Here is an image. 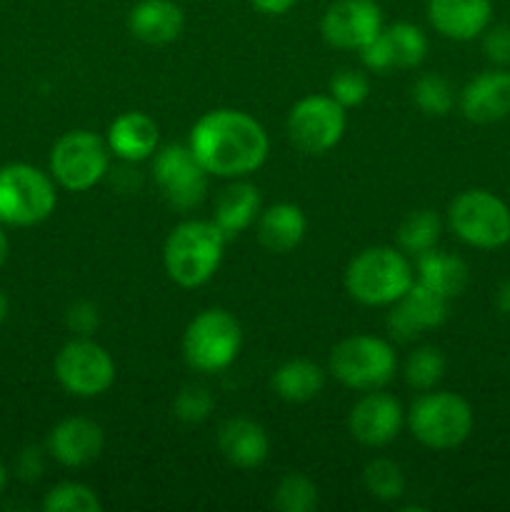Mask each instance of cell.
Returning a JSON list of instances; mask_svg holds the SVG:
<instances>
[{
	"label": "cell",
	"instance_id": "obj_30",
	"mask_svg": "<svg viewBox=\"0 0 510 512\" xmlns=\"http://www.w3.org/2000/svg\"><path fill=\"white\" fill-rule=\"evenodd\" d=\"M273 505L280 512H313L318 508V485L303 473H288L273 490Z\"/></svg>",
	"mask_w": 510,
	"mask_h": 512
},
{
	"label": "cell",
	"instance_id": "obj_33",
	"mask_svg": "<svg viewBox=\"0 0 510 512\" xmlns=\"http://www.w3.org/2000/svg\"><path fill=\"white\" fill-rule=\"evenodd\" d=\"M215 398L203 385H185L173 400V415L183 423H203L213 413Z\"/></svg>",
	"mask_w": 510,
	"mask_h": 512
},
{
	"label": "cell",
	"instance_id": "obj_23",
	"mask_svg": "<svg viewBox=\"0 0 510 512\" xmlns=\"http://www.w3.org/2000/svg\"><path fill=\"white\" fill-rule=\"evenodd\" d=\"M308 230L305 213L295 203H275L270 208L260 210L255 220V233L258 243L270 253H290L298 248Z\"/></svg>",
	"mask_w": 510,
	"mask_h": 512
},
{
	"label": "cell",
	"instance_id": "obj_25",
	"mask_svg": "<svg viewBox=\"0 0 510 512\" xmlns=\"http://www.w3.org/2000/svg\"><path fill=\"white\" fill-rule=\"evenodd\" d=\"M260 215V190L243 178H235L215 200L213 223L225 233V238L245 233Z\"/></svg>",
	"mask_w": 510,
	"mask_h": 512
},
{
	"label": "cell",
	"instance_id": "obj_19",
	"mask_svg": "<svg viewBox=\"0 0 510 512\" xmlns=\"http://www.w3.org/2000/svg\"><path fill=\"white\" fill-rule=\"evenodd\" d=\"M428 23L443 38L468 43L493 23L490 0H428Z\"/></svg>",
	"mask_w": 510,
	"mask_h": 512
},
{
	"label": "cell",
	"instance_id": "obj_26",
	"mask_svg": "<svg viewBox=\"0 0 510 512\" xmlns=\"http://www.w3.org/2000/svg\"><path fill=\"white\" fill-rule=\"evenodd\" d=\"M270 388L285 403H308L323 393L325 373L313 360L293 358L275 370Z\"/></svg>",
	"mask_w": 510,
	"mask_h": 512
},
{
	"label": "cell",
	"instance_id": "obj_31",
	"mask_svg": "<svg viewBox=\"0 0 510 512\" xmlns=\"http://www.w3.org/2000/svg\"><path fill=\"white\" fill-rule=\"evenodd\" d=\"M413 103L418 105L420 113L430 115V118H443V115H448L453 110L455 90L443 75L425 73L415 80Z\"/></svg>",
	"mask_w": 510,
	"mask_h": 512
},
{
	"label": "cell",
	"instance_id": "obj_29",
	"mask_svg": "<svg viewBox=\"0 0 510 512\" xmlns=\"http://www.w3.org/2000/svg\"><path fill=\"white\" fill-rule=\"evenodd\" d=\"M363 485L370 493V498L380 503H393L405 493V475L395 460L375 458L365 465Z\"/></svg>",
	"mask_w": 510,
	"mask_h": 512
},
{
	"label": "cell",
	"instance_id": "obj_37",
	"mask_svg": "<svg viewBox=\"0 0 510 512\" xmlns=\"http://www.w3.org/2000/svg\"><path fill=\"white\" fill-rule=\"evenodd\" d=\"M43 470H45L43 450L35 448V445H28V448L20 450L18 460H15V473H18L20 480H25V483H35V480H40Z\"/></svg>",
	"mask_w": 510,
	"mask_h": 512
},
{
	"label": "cell",
	"instance_id": "obj_12",
	"mask_svg": "<svg viewBox=\"0 0 510 512\" xmlns=\"http://www.w3.org/2000/svg\"><path fill=\"white\" fill-rule=\"evenodd\" d=\"M345 125V108L330 95H308L298 100L285 120L290 143L305 155H323L333 150L343 140Z\"/></svg>",
	"mask_w": 510,
	"mask_h": 512
},
{
	"label": "cell",
	"instance_id": "obj_36",
	"mask_svg": "<svg viewBox=\"0 0 510 512\" xmlns=\"http://www.w3.org/2000/svg\"><path fill=\"white\" fill-rule=\"evenodd\" d=\"M65 320H68V328L73 330L75 335L90 338V335L95 333V328L100 325V313L93 303H88V300H78V303H73L68 308Z\"/></svg>",
	"mask_w": 510,
	"mask_h": 512
},
{
	"label": "cell",
	"instance_id": "obj_9",
	"mask_svg": "<svg viewBox=\"0 0 510 512\" xmlns=\"http://www.w3.org/2000/svg\"><path fill=\"white\" fill-rule=\"evenodd\" d=\"M48 165L55 185L70 193H85L108 175L110 148L90 130H70L53 145Z\"/></svg>",
	"mask_w": 510,
	"mask_h": 512
},
{
	"label": "cell",
	"instance_id": "obj_20",
	"mask_svg": "<svg viewBox=\"0 0 510 512\" xmlns=\"http://www.w3.org/2000/svg\"><path fill=\"white\" fill-rule=\"evenodd\" d=\"M105 143L123 163H143L160 148V128L143 110H128L110 123Z\"/></svg>",
	"mask_w": 510,
	"mask_h": 512
},
{
	"label": "cell",
	"instance_id": "obj_32",
	"mask_svg": "<svg viewBox=\"0 0 510 512\" xmlns=\"http://www.w3.org/2000/svg\"><path fill=\"white\" fill-rule=\"evenodd\" d=\"M45 512H100L103 503H100L98 493L83 483H58L45 493L43 498Z\"/></svg>",
	"mask_w": 510,
	"mask_h": 512
},
{
	"label": "cell",
	"instance_id": "obj_4",
	"mask_svg": "<svg viewBox=\"0 0 510 512\" xmlns=\"http://www.w3.org/2000/svg\"><path fill=\"white\" fill-rule=\"evenodd\" d=\"M405 425L420 445L430 450L460 448L475 425L468 400L450 390H425L405 413Z\"/></svg>",
	"mask_w": 510,
	"mask_h": 512
},
{
	"label": "cell",
	"instance_id": "obj_40",
	"mask_svg": "<svg viewBox=\"0 0 510 512\" xmlns=\"http://www.w3.org/2000/svg\"><path fill=\"white\" fill-rule=\"evenodd\" d=\"M8 253H10V240L8 235H5L3 225H0V268H3L5 260H8Z\"/></svg>",
	"mask_w": 510,
	"mask_h": 512
},
{
	"label": "cell",
	"instance_id": "obj_22",
	"mask_svg": "<svg viewBox=\"0 0 510 512\" xmlns=\"http://www.w3.org/2000/svg\"><path fill=\"white\" fill-rule=\"evenodd\" d=\"M183 28L185 13L173 0H140L128 13V30L140 43H173L180 38Z\"/></svg>",
	"mask_w": 510,
	"mask_h": 512
},
{
	"label": "cell",
	"instance_id": "obj_14",
	"mask_svg": "<svg viewBox=\"0 0 510 512\" xmlns=\"http://www.w3.org/2000/svg\"><path fill=\"white\" fill-rule=\"evenodd\" d=\"M428 55V35L413 23L383 25L378 35L360 50L363 65L373 73L418 68Z\"/></svg>",
	"mask_w": 510,
	"mask_h": 512
},
{
	"label": "cell",
	"instance_id": "obj_24",
	"mask_svg": "<svg viewBox=\"0 0 510 512\" xmlns=\"http://www.w3.org/2000/svg\"><path fill=\"white\" fill-rule=\"evenodd\" d=\"M415 280L433 293L443 295L445 300H453L468 288L470 270L460 255L433 248L415 258Z\"/></svg>",
	"mask_w": 510,
	"mask_h": 512
},
{
	"label": "cell",
	"instance_id": "obj_28",
	"mask_svg": "<svg viewBox=\"0 0 510 512\" xmlns=\"http://www.w3.org/2000/svg\"><path fill=\"white\" fill-rule=\"evenodd\" d=\"M405 383L418 393L433 390L445 375V355L433 345H420L405 360Z\"/></svg>",
	"mask_w": 510,
	"mask_h": 512
},
{
	"label": "cell",
	"instance_id": "obj_38",
	"mask_svg": "<svg viewBox=\"0 0 510 512\" xmlns=\"http://www.w3.org/2000/svg\"><path fill=\"white\" fill-rule=\"evenodd\" d=\"M250 5L263 15H285L298 5V0H250Z\"/></svg>",
	"mask_w": 510,
	"mask_h": 512
},
{
	"label": "cell",
	"instance_id": "obj_1",
	"mask_svg": "<svg viewBox=\"0 0 510 512\" xmlns=\"http://www.w3.org/2000/svg\"><path fill=\"white\" fill-rule=\"evenodd\" d=\"M188 145L205 173L215 178H248L268 160L270 140L263 125L245 110L218 108L195 120Z\"/></svg>",
	"mask_w": 510,
	"mask_h": 512
},
{
	"label": "cell",
	"instance_id": "obj_21",
	"mask_svg": "<svg viewBox=\"0 0 510 512\" xmlns=\"http://www.w3.org/2000/svg\"><path fill=\"white\" fill-rule=\"evenodd\" d=\"M218 450L233 468L253 470L268 460L270 440L255 420L230 418L218 430Z\"/></svg>",
	"mask_w": 510,
	"mask_h": 512
},
{
	"label": "cell",
	"instance_id": "obj_39",
	"mask_svg": "<svg viewBox=\"0 0 510 512\" xmlns=\"http://www.w3.org/2000/svg\"><path fill=\"white\" fill-rule=\"evenodd\" d=\"M495 308L503 315H510V278L503 280L495 290Z\"/></svg>",
	"mask_w": 510,
	"mask_h": 512
},
{
	"label": "cell",
	"instance_id": "obj_13",
	"mask_svg": "<svg viewBox=\"0 0 510 512\" xmlns=\"http://www.w3.org/2000/svg\"><path fill=\"white\" fill-rule=\"evenodd\" d=\"M383 25V10L375 0H335L320 18V33L338 50H363Z\"/></svg>",
	"mask_w": 510,
	"mask_h": 512
},
{
	"label": "cell",
	"instance_id": "obj_2",
	"mask_svg": "<svg viewBox=\"0 0 510 512\" xmlns=\"http://www.w3.org/2000/svg\"><path fill=\"white\" fill-rule=\"evenodd\" d=\"M225 245L228 238L213 220H183L163 245L165 273L180 288H200L218 273Z\"/></svg>",
	"mask_w": 510,
	"mask_h": 512
},
{
	"label": "cell",
	"instance_id": "obj_7",
	"mask_svg": "<svg viewBox=\"0 0 510 512\" xmlns=\"http://www.w3.org/2000/svg\"><path fill=\"white\" fill-rule=\"evenodd\" d=\"M328 370L345 388L368 393L385 388L395 378L398 355L388 340L375 335H350L330 350Z\"/></svg>",
	"mask_w": 510,
	"mask_h": 512
},
{
	"label": "cell",
	"instance_id": "obj_41",
	"mask_svg": "<svg viewBox=\"0 0 510 512\" xmlns=\"http://www.w3.org/2000/svg\"><path fill=\"white\" fill-rule=\"evenodd\" d=\"M5 318H8V298H5V293L0 290V323H3Z\"/></svg>",
	"mask_w": 510,
	"mask_h": 512
},
{
	"label": "cell",
	"instance_id": "obj_27",
	"mask_svg": "<svg viewBox=\"0 0 510 512\" xmlns=\"http://www.w3.org/2000/svg\"><path fill=\"white\" fill-rule=\"evenodd\" d=\"M440 233H443V220L435 210H413L398 228V248L408 258H418L428 250L438 248Z\"/></svg>",
	"mask_w": 510,
	"mask_h": 512
},
{
	"label": "cell",
	"instance_id": "obj_6",
	"mask_svg": "<svg viewBox=\"0 0 510 512\" xmlns=\"http://www.w3.org/2000/svg\"><path fill=\"white\" fill-rule=\"evenodd\" d=\"M58 205L53 175L30 163L0 168V225L30 228L53 215Z\"/></svg>",
	"mask_w": 510,
	"mask_h": 512
},
{
	"label": "cell",
	"instance_id": "obj_34",
	"mask_svg": "<svg viewBox=\"0 0 510 512\" xmlns=\"http://www.w3.org/2000/svg\"><path fill=\"white\" fill-rule=\"evenodd\" d=\"M370 93V83L360 70L353 68H343L338 73H333L328 83V95L330 98L338 100L345 110L348 108H358L360 103H365Z\"/></svg>",
	"mask_w": 510,
	"mask_h": 512
},
{
	"label": "cell",
	"instance_id": "obj_3",
	"mask_svg": "<svg viewBox=\"0 0 510 512\" xmlns=\"http://www.w3.org/2000/svg\"><path fill=\"white\" fill-rule=\"evenodd\" d=\"M415 283V265L400 248L373 245L355 255L345 268V290L368 308H385Z\"/></svg>",
	"mask_w": 510,
	"mask_h": 512
},
{
	"label": "cell",
	"instance_id": "obj_11",
	"mask_svg": "<svg viewBox=\"0 0 510 512\" xmlns=\"http://www.w3.org/2000/svg\"><path fill=\"white\" fill-rule=\"evenodd\" d=\"M150 173L165 203L180 213L198 208L208 193V173L188 143H168L155 150Z\"/></svg>",
	"mask_w": 510,
	"mask_h": 512
},
{
	"label": "cell",
	"instance_id": "obj_17",
	"mask_svg": "<svg viewBox=\"0 0 510 512\" xmlns=\"http://www.w3.org/2000/svg\"><path fill=\"white\" fill-rule=\"evenodd\" d=\"M458 108L465 120L478 125L500 123L510 115V70L490 68L465 83L458 95Z\"/></svg>",
	"mask_w": 510,
	"mask_h": 512
},
{
	"label": "cell",
	"instance_id": "obj_15",
	"mask_svg": "<svg viewBox=\"0 0 510 512\" xmlns=\"http://www.w3.org/2000/svg\"><path fill=\"white\" fill-rule=\"evenodd\" d=\"M405 425V410L395 395L383 390H368L350 408L348 430L365 448H385L400 435Z\"/></svg>",
	"mask_w": 510,
	"mask_h": 512
},
{
	"label": "cell",
	"instance_id": "obj_18",
	"mask_svg": "<svg viewBox=\"0 0 510 512\" xmlns=\"http://www.w3.org/2000/svg\"><path fill=\"white\" fill-rule=\"evenodd\" d=\"M103 445V428L95 420L65 418L50 430L45 450L55 463L65 465V468H83V465H90L100 458Z\"/></svg>",
	"mask_w": 510,
	"mask_h": 512
},
{
	"label": "cell",
	"instance_id": "obj_8",
	"mask_svg": "<svg viewBox=\"0 0 510 512\" xmlns=\"http://www.w3.org/2000/svg\"><path fill=\"white\" fill-rule=\"evenodd\" d=\"M243 348V328L233 313L208 308L195 315L183 333V358L198 373H223Z\"/></svg>",
	"mask_w": 510,
	"mask_h": 512
},
{
	"label": "cell",
	"instance_id": "obj_16",
	"mask_svg": "<svg viewBox=\"0 0 510 512\" xmlns=\"http://www.w3.org/2000/svg\"><path fill=\"white\" fill-rule=\"evenodd\" d=\"M448 313L450 300H445L443 295L433 293V290L415 280L408 293L390 305L385 325H388V333L395 340L410 343V340L420 338L428 330L440 328L448 320Z\"/></svg>",
	"mask_w": 510,
	"mask_h": 512
},
{
	"label": "cell",
	"instance_id": "obj_42",
	"mask_svg": "<svg viewBox=\"0 0 510 512\" xmlns=\"http://www.w3.org/2000/svg\"><path fill=\"white\" fill-rule=\"evenodd\" d=\"M5 485H8V468H5L3 463H0V493L5 490Z\"/></svg>",
	"mask_w": 510,
	"mask_h": 512
},
{
	"label": "cell",
	"instance_id": "obj_10",
	"mask_svg": "<svg viewBox=\"0 0 510 512\" xmlns=\"http://www.w3.org/2000/svg\"><path fill=\"white\" fill-rule=\"evenodd\" d=\"M55 380L75 398H98L115 383V360L90 338H75L55 355Z\"/></svg>",
	"mask_w": 510,
	"mask_h": 512
},
{
	"label": "cell",
	"instance_id": "obj_35",
	"mask_svg": "<svg viewBox=\"0 0 510 512\" xmlns=\"http://www.w3.org/2000/svg\"><path fill=\"white\" fill-rule=\"evenodd\" d=\"M483 53L495 68H510V25H488L483 35Z\"/></svg>",
	"mask_w": 510,
	"mask_h": 512
},
{
	"label": "cell",
	"instance_id": "obj_5",
	"mask_svg": "<svg viewBox=\"0 0 510 512\" xmlns=\"http://www.w3.org/2000/svg\"><path fill=\"white\" fill-rule=\"evenodd\" d=\"M448 228L478 250H500L510 243V205L485 188H468L448 205Z\"/></svg>",
	"mask_w": 510,
	"mask_h": 512
}]
</instances>
